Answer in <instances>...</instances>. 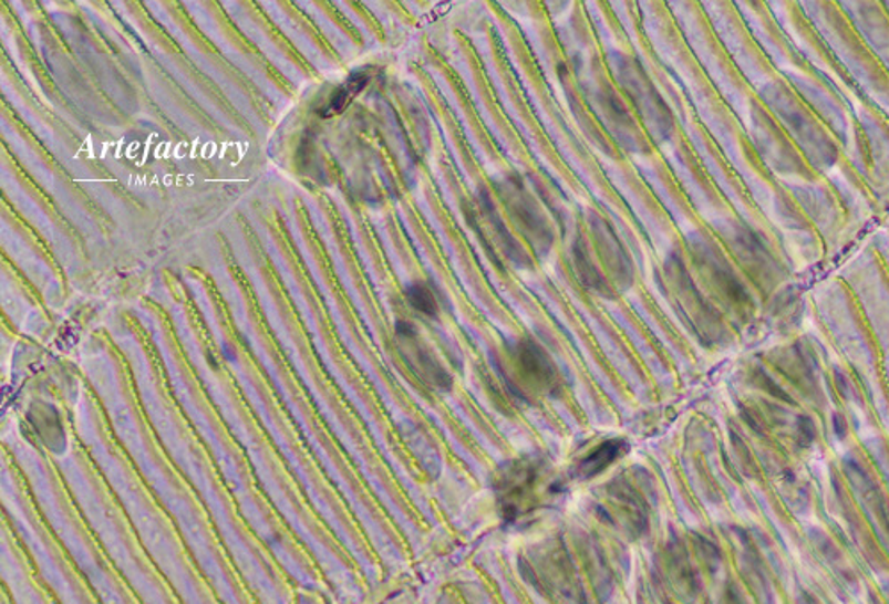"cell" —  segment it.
Segmentation results:
<instances>
[{
	"label": "cell",
	"instance_id": "6da1fadb",
	"mask_svg": "<svg viewBox=\"0 0 889 604\" xmlns=\"http://www.w3.org/2000/svg\"><path fill=\"white\" fill-rule=\"evenodd\" d=\"M610 64H612V72L618 79L619 86L623 87L635 113L641 116L651 139L655 143L668 140L669 136L673 134V114L669 111L659 90L653 86L644 66L632 55L624 54H616Z\"/></svg>",
	"mask_w": 889,
	"mask_h": 604
},
{
	"label": "cell",
	"instance_id": "30bf717a",
	"mask_svg": "<svg viewBox=\"0 0 889 604\" xmlns=\"http://www.w3.org/2000/svg\"><path fill=\"white\" fill-rule=\"evenodd\" d=\"M628 451V442L623 439H610V441L601 442L600 447L586 457V459L578 465V477L592 478L600 475L603 469L614 465L616 460L621 459Z\"/></svg>",
	"mask_w": 889,
	"mask_h": 604
},
{
	"label": "cell",
	"instance_id": "8992f818",
	"mask_svg": "<svg viewBox=\"0 0 889 604\" xmlns=\"http://www.w3.org/2000/svg\"><path fill=\"white\" fill-rule=\"evenodd\" d=\"M538 469L530 462H516L502 475L498 491L506 518L515 519L533 509Z\"/></svg>",
	"mask_w": 889,
	"mask_h": 604
},
{
	"label": "cell",
	"instance_id": "ba28073f",
	"mask_svg": "<svg viewBox=\"0 0 889 604\" xmlns=\"http://www.w3.org/2000/svg\"><path fill=\"white\" fill-rule=\"evenodd\" d=\"M480 210H483V217L492 228L493 240L497 242L502 253L506 254L507 260L510 263H515L516 267L533 265V258L528 257L524 246L519 244V240L516 239L515 235L510 233L486 189L480 190Z\"/></svg>",
	"mask_w": 889,
	"mask_h": 604
},
{
	"label": "cell",
	"instance_id": "7c38bea8",
	"mask_svg": "<svg viewBox=\"0 0 889 604\" xmlns=\"http://www.w3.org/2000/svg\"><path fill=\"white\" fill-rule=\"evenodd\" d=\"M369 75L365 72H354L352 73L351 77L348 79V82L340 87L333 96H331L330 104L325 105V111L322 113V116L330 117L333 114L342 113L345 105L351 102L354 96L360 93V91L365 90L366 84H369Z\"/></svg>",
	"mask_w": 889,
	"mask_h": 604
},
{
	"label": "cell",
	"instance_id": "277c9868",
	"mask_svg": "<svg viewBox=\"0 0 889 604\" xmlns=\"http://www.w3.org/2000/svg\"><path fill=\"white\" fill-rule=\"evenodd\" d=\"M399 348L402 357L406 361L410 371L431 389L436 392H448L452 388V377L440 361L431 354L430 348L425 347L418 339L415 327L407 322L397 324Z\"/></svg>",
	"mask_w": 889,
	"mask_h": 604
},
{
	"label": "cell",
	"instance_id": "5b68a950",
	"mask_svg": "<svg viewBox=\"0 0 889 604\" xmlns=\"http://www.w3.org/2000/svg\"><path fill=\"white\" fill-rule=\"evenodd\" d=\"M515 361L521 379L545 395H557L562 388L559 371L545 348L534 340H521L515 347Z\"/></svg>",
	"mask_w": 889,
	"mask_h": 604
},
{
	"label": "cell",
	"instance_id": "9c48e42d",
	"mask_svg": "<svg viewBox=\"0 0 889 604\" xmlns=\"http://www.w3.org/2000/svg\"><path fill=\"white\" fill-rule=\"evenodd\" d=\"M571 257H573V269L578 283L582 284L583 289L598 293V295L612 298V293H614L612 284L607 280L606 274H601L598 265L592 262L591 254H589V246L580 235L575 239Z\"/></svg>",
	"mask_w": 889,
	"mask_h": 604
},
{
	"label": "cell",
	"instance_id": "7a4b0ae2",
	"mask_svg": "<svg viewBox=\"0 0 889 604\" xmlns=\"http://www.w3.org/2000/svg\"><path fill=\"white\" fill-rule=\"evenodd\" d=\"M497 192L504 201L506 212L515 225L516 230L521 233L527 244L538 257L550 254L554 246V231L548 225V219L542 214L539 205L533 195L525 189L524 181H519V176H507L498 181Z\"/></svg>",
	"mask_w": 889,
	"mask_h": 604
},
{
	"label": "cell",
	"instance_id": "3957f363",
	"mask_svg": "<svg viewBox=\"0 0 889 604\" xmlns=\"http://www.w3.org/2000/svg\"><path fill=\"white\" fill-rule=\"evenodd\" d=\"M587 225L591 231L592 246L597 249L600 262L609 272L610 281H614L619 290L630 289L635 281V269L614 228L600 214L592 210L587 212Z\"/></svg>",
	"mask_w": 889,
	"mask_h": 604
},
{
	"label": "cell",
	"instance_id": "4fadbf2b",
	"mask_svg": "<svg viewBox=\"0 0 889 604\" xmlns=\"http://www.w3.org/2000/svg\"><path fill=\"white\" fill-rule=\"evenodd\" d=\"M406 298L411 306L415 308L416 312L424 313L427 316L438 315V304L434 299L433 293L424 284H411L406 290Z\"/></svg>",
	"mask_w": 889,
	"mask_h": 604
},
{
	"label": "cell",
	"instance_id": "8fae6325",
	"mask_svg": "<svg viewBox=\"0 0 889 604\" xmlns=\"http://www.w3.org/2000/svg\"><path fill=\"white\" fill-rule=\"evenodd\" d=\"M29 419H31L32 429L46 448L52 451L64 450L66 438H64L63 427L59 424L54 413H50L46 407H41V409H37V413H31Z\"/></svg>",
	"mask_w": 889,
	"mask_h": 604
},
{
	"label": "cell",
	"instance_id": "52a82bcc",
	"mask_svg": "<svg viewBox=\"0 0 889 604\" xmlns=\"http://www.w3.org/2000/svg\"><path fill=\"white\" fill-rule=\"evenodd\" d=\"M598 105L606 111V125L612 132V136L621 143V146L630 149L633 154L644 152V137L637 131L633 117L628 114L627 108L619 102L618 96L614 93H603V95H600Z\"/></svg>",
	"mask_w": 889,
	"mask_h": 604
}]
</instances>
